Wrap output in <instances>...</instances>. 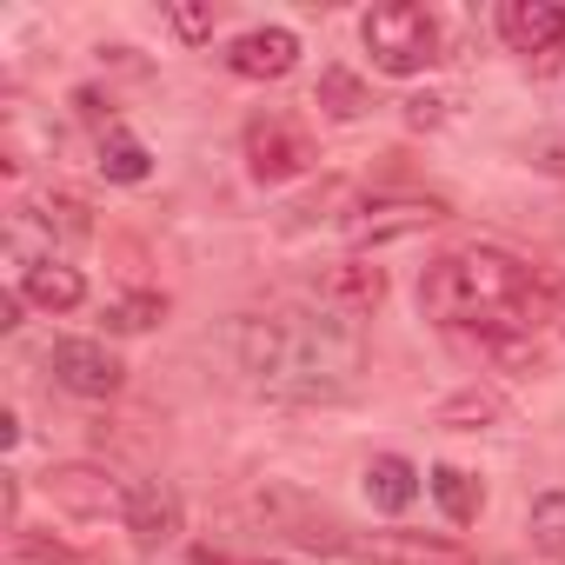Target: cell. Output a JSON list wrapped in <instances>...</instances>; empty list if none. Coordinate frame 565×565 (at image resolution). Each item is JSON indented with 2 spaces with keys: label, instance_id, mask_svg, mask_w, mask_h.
<instances>
[{
  "label": "cell",
  "instance_id": "obj_9",
  "mask_svg": "<svg viewBox=\"0 0 565 565\" xmlns=\"http://www.w3.org/2000/svg\"><path fill=\"white\" fill-rule=\"evenodd\" d=\"M120 525H127V539H134L140 552H160V545H173V539L186 532V505H180V492H173L167 479H134Z\"/></svg>",
  "mask_w": 565,
  "mask_h": 565
},
{
  "label": "cell",
  "instance_id": "obj_2",
  "mask_svg": "<svg viewBox=\"0 0 565 565\" xmlns=\"http://www.w3.org/2000/svg\"><path fill=\"white\" fill-rule=\"evenodd\" d=\"M419 313L452 333H479V327H532L539 333V320L565 313V279L545 266H525L499 246H466L419 273Z\"/></svg>",
  "mask_w": 565,
  "mask_h": 565
},
{
  "label": "cell",
  "instance_id": "obj_3",
  "mask_svg": "<svg viewBox=\"0 0 565 565\" xmlns=\"http://www.w3.org/2000/svg\"><path fill=\"white\" fill-rule=\"evenodd\" d=\"M294 539L313 552L353 558V565H472V552L439 532H353L340 519H300Z\"/></svg>",
  "mask_w": 565,
  "mask_h": 565
},
{
  "label": "cell",
  "instance_id": "obj_20",
  "mask_svg": "<svg viewBox=\"0 0 565 565\" xmlns=\"http://www.w3.org/2000/svg\"><path fill=\"white\" fill-rule=\"evenodd\" d=\"M525 532H532V545H539L545 558L565 565V492H539L532 512H525Z\"/></svg>",
  "mask_w": 565,
  "mask_h": 565
},
{
  "label": "cell",
  "instance_id": "obj_6",
  "mask_svg": "<svg viewBox=\"0 0 565 565\" xmlns=\"http://www.w3.org/2000/svg\"><path fill=\"white\" fill-rule=\"evenodd\" d=\"M41 492L67 512V519H127V486L94 466V459H67V466H47L41 472Z\"/></svg>",
  "mask_w": 565,
  "mask_h": 565
},
{
  "label": "cell",
  "instance_id": "obj_16",
  "mask_svg": "<svg viewBox=\"0 0 565 565\" xmlns=\"http://www.w3.org/2000/svg\"><path fill=\"white\" fill-rule=\"evenodd\" d=\"M366 499H373V512H406L419 499V466L399 459V452H380L366 466Z\"/></svg>",
  "mask_w": 565,
  "mask_h": 565
},
{
  "label": "cell",
  "instance_id": "obj_23",
  "mask_svg": "<svg viewBox=\"0 0 565 565\" xmlns=\"http://www.w3.org/2000/svg\"><path fill=\"white\" fill-rule=\"evenodd\" d=\"M160 313H167L160 294H127V300L107 307V327H114V333H147V327H160Z\"/></svg>",
  "mask_w": 565,
  "mask_h": 565
},
{
  "label": "cell",
  "instance_id": "obj_1",
  "mask_svg": "<svg viewBox=\"0 0 565 565\" xmlns=\"http://www.w3.org/2000/svg\"><path fill=\"white\" fill-rule=\"evenodd\" d=\"M226 347H233L239 373L253 380V393L287 399V406H333L366 373L360 327L327 307H294V300L239 313L226 327Z\"/></svg>",
  "mask_w": 565,
  "mask_h": 565
},
{
  "label": "cell",
  "instance_id": "obj_25",
  "mask_svg": "<svg viewBox=\"0 0 565 565\" xmlns=\"http://www.w3.org/2000/svg\"><path fill=\"white\" fill-rule=\"evenodd\" d=\"M21 300H28V294H21V287H14V294H0V327H8V333H14V327H21Z\"/></svg>",
  "mask_w": 565,
  "mask_h": 565
},
{
  "label": "cell",
  "instance_id": "obj_19",
  "mask_svg": "<svg viewBox=\"0 0 565 565\" xmlns=\"http://www.w3.org/2000/svg\"><path fill=\"white\" fill-rule=\"evenodd\" d=\"M100 173L120 180V186H140L153 173V153L134 140V134H100Z\"/></svg>",
  "mask_w": 565,
  "mask_h": 565
},
{
  "label": "cell",
  "instance_id": "obj_18",
  "mask_svg": "<svg viewBox=\"0 0 565 565\" xmlns=\"http://www.w3.org/2000/svg\"><path fill=\"white\" fill-rule=\"evenodd\" d=\"M313 107H320L327 120H360V114L373 107V94H366V81H360L353 67H320V81H313Z\"/></svg>",
  "mask_w": 565,
  "mask_h": 565
},
{
  "label": "cell",
  "instance_id": "obj_21",
  "mask_svg": "<svg viewBox=\"0 0 565 565\" xmlns=\"http://www.w3.org/2000/svg\"><path fill=\"white\" fill-rule=\"evenodd\" d=\"M28 220H41V226H47L54 239H67V246H81V239L94 233V220H87V206H81L74 193H54V200H41Z\"/></svg>",
  "mask_w": 565,
  "mask_h": 565
},
{
  "label": "cell",
  "instance_id": "obj_24",
  "mask_svg": "<svg viewBox=\"0 0 565 565\" xmlns=\"http://www.w3.org/2000/svg\"><path fill=\"white\" fill-rule=\"evenodd\" d=\"M213 21H220V14L200 8V0H173V8H167V28H173L186 47H206V41H213Z\"/></svg>",
  "mask_w": 565,
  "mask_h": 565
},
{
  "label": "cell",
  "instance_id": "obj_8",
  "mask_svg": "<svg viewBox=\"0 0 565 565\" xmlns=\"http://www.w3.org/2000/svg\"><path fill=\"white\" fill-rule=\"evenodd\" d=\"M47 373H54V386L81 393V399H114L127 386V366L114 360L107 340H54L47 347Z\"/></svg>",
  "mask_w": 565,
  "mask_h": 565
},
{
  "label": "cell",
  "instance_id": "obj_15",
  "mask_svg": "<svg viewBox=\"0 0 565 565\" xmlns=\"http://www.w3.org/2000/svg\"><path fill=\"white\" fill-rule=\"evenodd\" d=\"M492 366H505V373H539L545 366V347H539V333L532 327H479V333H466Z\"/></svg>",
  "mask_w": 565,
  "mask_h": 565
},
{
  "label": "cell",
  "instance_id": "obj_7",
  "mask_svg": "<svg viewBox=\"0 0 565 565\" xmlns=\"http://www.w3.org/2000/svg\"><path fill=\"white\" fill-rule=\"evenodd\" d=\"M307 167H313L307 127H294L287 114H259V120H246V173H253L259 186H287V180H300Z\"/></svg>",
  "mask_w": 565,
  "mask_h": 565
},
{
  "label": "cell",
  "instance_id": "obj_26",
  "mask_svg": "<svg viewBox=\"0 0 565 565\" xmlns=\"http://www.w3.org/2000/svg\"><path fill=\"white\" fill-rule=\"evenodd\" d=\"M200 565H226V558H213V552H200Z\"/></svg>",
  "mask_w": 565,
  "mask_h": 565
},
{
  "label": "cell",
  "instance_id": "obj_14",
  "mask_svg": "<svg viewBox=\"0 0 565 565\" xmlns=\"http://www.w3.org/2000/svg\"><path fill=\"white\" fill-rule=\"evenodd\" d=\"M505 419H512V406H505L499 386H459L433 406V426H446V433H486V426H505Z\"/></svg>",
  "mask_w": 565,
  "mask_h": 565
},
{
  "label": "cell",
  "instance_id": "obj_5",
  "mask_svg": "<svg viewBox=\"0 0 565 565\" xmlns=\"http://www.w3.org/2000/svg\"><path fill=\"white\" fill-rule=\"evenodd\" d=\"M446 220H452V206H446V200H426V193H373V200H360V206L340 220V233H347L360 253H373V246L413 239V233L446 226Z\"/></svg>",
  "mask_w": 565,
  "mask_h": 565
},
{
  "label": "cell",
  "instance_id": "obj_17",
  "mask_svg": "<svg viewBox=\"0 0 565 565\" xmlns=\"http://www.w3.org/2000/svg\"><path fill=\"white\" fill-rule=\"evenodd\" d=\"M426 486H433V499H439L446 525H472V519L486 512V486H479L466 466H433V472H426Z\"/></svg>",
  "mask_w": 565,
  "mask_h": 565
},
{
  "label": "cell",
  "instance_id": "obj_27",
  "mask_svg": "<svg viewBox=\"0 0 565 565\" xmlns=\"http://www.w3.org/2000/svg\"><path fill=\"white\" fill-rule=\"evenodd\" d=\"M558 327H565V313H558Z\"/></svg>",
  "mask_w": 565,
  "mask_h": 565
},
{
  "label": "cell",
  "instance_id": "obj_13",
  "mask_svg": "<svg viewBox=\"0 0 565 565\" xmlns=\"http://www.w3.org/2000/svg\"><path fill=\"white\" fill-rule=\"evenodd\" d=\"M21 294L41 307V313H74V307H87V279H81V266H67V259H28L21 266Z\"/></svg>",
  "mask_w": 565,
  "mask_h": 565
},
{
  "label": "cell",
  "instance_id": "obj_4",
  "mask_svg": "<svg viewBox=\"0 0 565 565\" xmlns=\"http://www.w3.org/2000/svg\"><path fill=\"white\" fill-rule=\"evenodd\" d=\"M360 41H366L373 67L393 74V81H413V74L439 67V21L426 8H413V0H386V8H373L360 21Z\"/></svg>",
  "mask_w": 565,
  "mask_h": 565
},
{
  "label": "cell",
  "instance_id": "obj_10",
  "mask_svg": "<svg viewBox=\"0 0 565 565\" xmlns=\"http://www.w3.org/2000/svg\"><path fill=\"white\" fill-rule=\"evenodd\" d=\"M320 307L327 313H340V320H373L380 307H386V266H373L366 253H353V259H340V266H327L320 273Z\"/></svg>",
  "mask_w": 565,
  "mask_h": 565
},
{
  "label": "cell",
  "instance_id": "obj_22",
  "mask_svg": "<svg viewBox=\"0 0 565 565\" xmlns=\"http://www.w3.org/2000/svg\"><path fill=\"white\" fill-rule=\"evenodd\" d=\"M8 565H87L81 552H67L54 532H14V545H8Z\"/></svg>",
  "mask_w": 565,
  "mask_h": 565
},
{
  "label": "cell",
  "instance_id": "obj_11",
  "mask_svg": "<svg viewBox=\"0 0 565 565\" xmlns=\"http://www.w3.org/2000/svg\"><path fill=\"white\" fill-rule=\"evenodd\" d=\"M300 67V34L294 28H246L226 47V74L239 81H287Z\"/></svg>",
  "mask_w": 565,
  "mask_h": 565
},
{
  "label": "cell",
  "instance_id": "obj_12",
  "mask_svg": "<svg viewBox=\"0 0 565 565\" xmlns=\"http://www.w3.org/2000/svg\"><path fill=\"white\" fill-rule=\"evenodd\" d=\"M499 41L512 54H552L565 41V8L558 0H505L499 8Z\"/></svg>",
  "mask_w": 565,
  "mask_h": 565
}]
</instances>
